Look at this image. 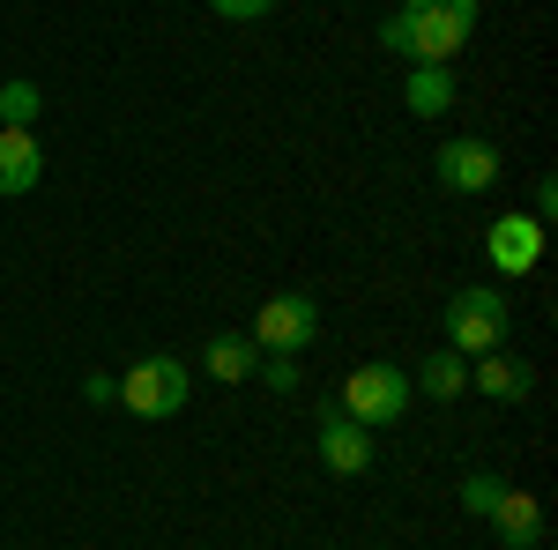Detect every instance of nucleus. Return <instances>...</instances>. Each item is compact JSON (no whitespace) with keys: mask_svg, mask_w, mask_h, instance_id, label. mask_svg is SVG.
<instances>
[{"mask_svg":"<svg viewBox=\"0 0 558 550\" xmlns=\"http://www.w3.org/2000/svg\"><path fill=\"white\" fill-rule=\"evenodd\" d=\"M476 8L484 0H402L380 23V45L410 68H454L476 30Z\"/></svg>","mask_w":558,"mask_h":550,"instance_id":"obj_1","label":"nucleus"},{"mask_svg":"<svg viewBox=\"0 0 558 550\" xmlns=\"http://www.w3.org/2000/svg\"><path fill=\"white\" fill-rule=\"evenodd\" d=\"M410 402H417V387H410V372H402L395 357H365V365H350L343 394H336V410H343V417H357L365 431L402 424V417H410Z\"/></svg>","mask_w":558,"mask_h":550,"instance_id":"obj_2","label":"nucleus"},{"mask_svg":"<svg viewBox=\"0 0 558 550\" xmlns=\"http://www.w3.org/2000/svg\"><path fill=\"white\" fill-rule=\"evenodd\" d=\"M186 394H194V372H186V357H172V350H157V357H142L134 372H120V410H134L142 424L179 417Z\"/></svg>","mask_w":558,"mask_h":550,"instance_id":"obj_3","label":"nucleus"},{"mask_svg":"<svg viewBox=\"0 0 558 550\" xmlns=\"http://www.w3.org/2000/svg\"><path fill=\"white\" fill-rule=\"evenodd\" d=\"M447 350H462V357L507 350V291L499 283H462L447 297Z\"/></svg>","mask_w":558,"mask_h":550,"instance_id":"obj_4","label":"nucleus"},{"mask_svg":"<svg viewBox=\"0 0 558 550\" xmlns=\"http://www.w3.org/2000/svg\"><path fill=\"white\" fill-rule=\"evenodd\" d=\"M254 350H268V357H299L305 342L320 335V297H305V291H276V297H260V313H254Z\"/></svg>","mask_w":558,"mask_h":550,"instance_id":"obj_5","label":"nucleus"},{"mask_svg":"<svg viewBox=\"0 0 558 550\" xmlns=\"http://www.w3.org/2000/svg\"><path fill=\"white\" fill-rule=\"evenodd\" d=\"M432 179H439L447 194H492V186H499V149H492L484 134H454V142L432 149Z\"/></svg>","mask_w":558,"mask_h":550,"instance_id":"obj_6","label":"nucleus"},{"mask_svg":"<svg viewBox=\"0 0 558 550\" xmlns=\"http://www.w3.org/2000/svg\"><path fill=\"white\" fill-rule=\"evenodd\" d=\"M313 439H320V468H328V476H365V468H373V431L357 417H343L336 402H320Z\"/></svg>","mask_w":558,"mask_h":550,"instance_id":"obj_7","label":"nucleus"},{"mask_svg":"<svg viewBox=\"0 0 558 550\" xmlns=\"http://www.w3.org/2000/svg\"><path fill=\"white\" fill-rule=\"evenodd\" d=\"M484 260H492V276H529L544 260V216H492Z\"/></svg>","mask_w":558,"mask_h":550,"instance_id":"obj_8","label":"nucleus"},{"mask_svg":"<svg viewBox=\"0 0 558 550\" xmlns=\"http://www.w3.org/2000/svg\"><path fill=\"white\" fill-rule=\"evenodd\" d=\"M45 179V149H38V127H0V201L31 194Z\"/></svg>","mask_w":558,"mask_h":550,"instance_id":"obj_9","label":"nucleus"},{"mask_svg":"<svg viewBox=\"0 0 558 550\" xmlns=\"http://www.w3.org/2000/svg\"><path fill=\"white\" fill-rule=\"evenodd\" d=\"M484 521H492V536H499L507 550H536L544 543V506H536V491H514V484H507L499 506L484 513Z\"/></svg>","mask_w":558,"mask_h":550,"instance_id":"obj_10","label":"nucleus"},{"mask_svg":"<svg viewBox=\"0 0 558 550\" xmlns=\"http://www.w3.org/2000/svg\"><path fill=\"white\" fill-rule=\"evenodd\" d=\"M254 365H260L254 335H209V342H202V372H209L216 387H246V380H254Z\"/></svg>","mask_w":558,"mask_h":550,"instance_id":"obj_11","label":"nucleus"},{"mask_svg":"<svg viewBox=\"0 0 558 550\" xmlns=\"http://www.w3.org/2000/svg\"><path fill=\"white\" fill-rule=\"evenodd\" d=\"M410 387H417L425 402H462V394H470V357H462V350H432L425 365L410 372Z\"/></svg>","mask_w":558,"mask_h":550,"instance_id":"obj_12","label":"nucleus"},{"mask_svg":"<svg viewBox=\"0 0 558 550\" xmlns=\"http://www.w3.org/2000/svg\"><path fill=\"white\" fill-rule=\"evenodd\" d=\"M470 387L492 394V402H529V365L507 357V350H484V357L470 365Z\"/></svg>","mask_w":558,"mask_h":550,"instance_id":"obj_13","label":"nucleus"},{"mask_svg":"<svg viewBox=\"0 0 558 550\" xmlns=\"http://www.w3.org/2000/svg\"><path fill=\"white\" fill-rule=\"evenodd\" d=\"M402 105H410L417 120H439V112L454 105V68H410V83H402Z\"/></svg>","mask_w":558,"mask_h":550,"instance_id":"obj_14","label":"nucleus"},{"mask_svg":"<svg viewBox=\"0 0 558 550\" xmlns=\"http://www.w3.org/2000/svg\"><path fill=\"white\" fill-rule=\"evenodd\" d=\"M38 112H45V89L31 75H8L0 83V127H38Z\"/></svg>","mask_w":558,"mask_h":550,"instance_id":"obj_15","label":"nucleus"},{"mask_svg":"<svg viewBox=\"0 0 558 550\" xmlns=\"http://www.w3.org/2000/svg\"><path fill=\"white\" fill-rule=\"evenodd\" d=\"M499 491H507V484H499L492 468H476V476H462L454 499H462V513H492V506H499Z\"/></svg>","mask_w":558,"mask_h":550,"instance_id":"obj_16","label":"nucleus"},{"mask_svg":"<svg viewBox=\"0 0 558 550\" xmlns=\"http://www.w3.org/2000/svg\"><path fill=\"white\" fill-rule=\"evenodd\" d=\"M254 380L268 387V394H299V357H260Z\"/></svg>","mask_w":558,"mask_h":550,"instance_id":"obj_17","label":"nucleus"},{"mask_svg":"<svg viewBox=\"0 0 558 550\" xmlns=\"http://www.w3.org/2000/svg\"><path fill=\"white\" fill-rule=\"evenodd\" d=\"M223 23H260V15H276V0H209Z\"/></svg>","mask_w":558,"mask_h":550,"instance_id":"obj_18","label":"nucleus"},{"mask_svg":"<svg viewBox=\"0 0 558 550\" xmlns=\"http://www.w3.org/2000/svg\"><path fill=\"white\" fill-rule=\"evenodd\" d=\"M83 402L89 410H112V402H120V380H112V372H83Z\"/></svg>","mask_w":558,"mask_h":550,"instance_id":"obj_19","label":"nucleus"},{"mask_svg":"<svg viewBox=\"0 0 558 550\" xmlns=\"http://www.w3.org/2000/svg\"><path fill=\"white\" fill-rule=\"evenodd\" d=\"M551 209H558V179L544 171V179H536V209H529V216H551Z\"/></svg>","mask_w":558,"mask_h":550,"instance_id":"obj_20","label":"nucleus"}]
</instances>
